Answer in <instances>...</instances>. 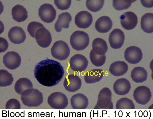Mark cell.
<instances>
[{
    "mask_svg": "<svg viewBox=\"0 0 153 119\" xmlns=\"http://www.w3.org/2000/svg\"><path fill=\"white\" fill-rule=\"evenodd\" d=\"M52 55L60 60H66L70 54V49L67 44L62 40H58L53 44L51 49Z\"/></svg>",
    "mask_w": 153,
    "mask_h": 119,
    "instance_id": "cell-5",
    "label": "cell"
},
{
    "mask_svg": "<svg viewBox=\"0 0 153 119\" xmlns=\"http://www.w3.org/2000/svg\"><path fill=\"white\" fill-rule=\"evenodd\" d=\"M131 88L130 82L128 79L124 78L118 79L113 85V89L115 93L120 95H125L128 94Z\"/></svg>",
    "mask_w": 153,
    "mask_h": 119,
    "instance_id": "cell-18",
    "label": "cell"
},
{
    "mask_svg": "<svg viewBox=\"0 0 153 119\" xmlns=\"http://www.w3.org/2000/svg\"><path fill=\"white\" fill-rule=\"evenodd\" d=\"M152 93L150 89L145 86L137 87L134 90L133 96L137 103L144 105L150 100Z\"/></svg>",
    "mask_w": 153,
    "mask_h": 119,
    "instance_id": "cell-7",
    "label": "cell"
},
{
    "mask_svg": "<svg viewBox=\"0 0 153 119\" xmlns=\"http://www.w3.org/2000/svg\"><path fill=\"white\" fill-rule=\"evenodd\" d=\"M11 14L13 19L18 22L24 21L28 17L27 11L26 8L19 4L13 7Z\"/></svg>",
    "mask_w": 153,
    "mask_h": 119,
    "instance_id": "cell-23",
    "label": "cell"
},
{
    "mask_svg": "<svg viewBox=\"0 0 153 119\" xmlns=\"http://www.w3.org/2000/svg\"><path fill=\"white\" fill-rule=\"evenodd\" d=\"M35 37L38 44L44 48L48 47L52 40L50 32L44 27L37 30L35 32Z\"/></svg>",
    "mask_w": 153,
    "mask_h": 119,
    "instance_id": "cell-12",
    "label": "cell"
},
{
    "mask_svg": "<svg viewBox=\"0 0 153 119\" xmlns=\"http://www.w3.org/2000/svg\"><path fill=\"white\" fill-rule=\"evenodd\" d=\"M125 59L129 63L135 64L140 61L143 57V53L141 50L135 46L128 47L124 52Z\"/></svg>",
    "mask_w": 153,
    "mask_h": 119,
    "instance_id": "cell-11",
    "label": "cell"
},
{
    "mask_svg": "<svg viewBox=\"0 0 153 119\" xmlns=\"http://www.w3.org/2000/svg\"><path fill=\"white\" fill-rule=\"evenodd\" d=\"M33 87V85L30 80L24 77L19 79L16 82L14 86L16 92L19 95H21L25 90Z\"/></svg>",
    "mask_w": 153,
    "mask_h": 119,
    "instance_id": "cell-28",
    "label": "cell"
},
{
    "mask_svg": "<svg viewBox=\"0 0 153 119\" xmlns=\"http://www.w3.org/2000/svg\"><path fill=\"white\" fill-rule=\"evenodd\" d=\"M10 40L15 44H19L24 42L26 38V34L21 27L15 26L11 28L8 33Z\"/></svg>",
    "mask_w": 153,
    "mask_h": 119,
    "instance_id": "cell-17",
    "label": "cell"
},
{
    "mask_svg": "<svg viewBox=\"0 0 153 119\" xmlns=\"http://www.w3.org/2000/svg\"><path fill=\"white\" fill-rule=\"evenodd\" d=\"M93 18L92 15L87 11H83L78 12L75 15V22L79 28L86 29L92 24Z\"/></svg>",
    "mask_w": 153,
    "mask_h": 119,
    "instance_id": "cell-16",
    "label": "cell"
},
{
    "mask_svg": "<svg viewBox=\"0 0 153 119\" xmlns=\"http://www.w3.org/2000/svg\"><path fill=\"white\" fill-rule=\"evenodd\" d=\"M8 43L7 40L2 37H0V53L5 51L8 48Z\"/></svg>",
    "mask_w": 153,
    "mask_h": 119,
    "instance_id": "cell-37",
    "label": "cell"
},
{
    "mask_svg": "<svg viewBox=\"0 0 153 119\" xmlns=\"http://www.w3.org/2000/svg\"><path fill=\"white\" fill-rule=\"evenodd\" d=\"M64 73V68L58 62L47 58L38 62L34 70V75L42 85L53 87L61 80Z\"/></svg>",
    "mask_w": 153,
    "mask_h": 119,
    "instance_id": "cell-1",
    "label": "cell"
},
{
    "mask_svg": "<svg viewBox=\"0 0 153 119\" xmlns=\"http://www.w3.org/2000/svg\"><path fill=\"white\" fill-rule=\"evenodd\" d=\"M56 11L53 6L49 4H43L38 10V15L41 19L47 23L52 22L55 19Z\"/></svg>",
    "mask_w": 153,
    "mask_h": 119,
    "instance_id": "cell-8",
    "label": "cell"
},
{
    "mask_svg": "<svg viewBox=\"0 0 153 119\" xmlns=\"http://www.w3.org/2000/svg\"><path fill=\"white\" fill-rule=\"evenodd\" d=\"M71 106L74 109H85L89 104V101L87 97L81 93L73 95L70 99Z\"/></svg>",
    "mask_w": 153,
    "mask_h": 119,
    "instance_id": "cell-19",
    "label": "cell"
},
{
    "mask_svg": "<svg viewBox=\"0 0 153 119\" xmlns=\"http://www.w3.org/2000/svg\"><path fill=\"white\" fill-rule=\"evenodd\" d=\"M117 109H134L135 106L132 101L127 98H123L118 100L116 104Z\"/></svg>",
    "mask_w": 153,
    "mask_h": 119,
    "instance_id": "cell-30",
    "label": "cell"
},
{
    "mask_svg": "<svg viewBox=\"0 0 153 119\" xmlns=\"http://www.w3.org/2000/svg\"><path fill=\"white\" fill-rule=\"evenodd\" d=\"M3 62L7 68L11 70H14L20 66L21 58L17 52L8 51L4 56Z\"/></svg>",
    "mask_w": 153,
    "mask_h": 119,
    "instance_id": "cell-10",
    "label": "cell"
},
{
    "mask_svg": "<svg viewBox=\"0 0 153 119\" xmlns=\"http://www.w3.org/2000/svg\"><path fill=\"white\" fill-rule=\"evenodd\" d=\"M120 18L122 26L124 29L127 30H131L135 28L138 22L136 15L131 11L124 13L120 16Z\"/></svg>",
    "mask_w": 153,
    "mask_h": 119,
    "instance_id": "cell-15",
    "label": "cell"
},
{
    "mask_svg": "<svg viewBox=\"0 0 153 119\" xmlns=\"http://www.w3.org/2000/svg\"><path fill=\"white\" fill-rule=\"evenodd\" d=\"M89 38L88 35L85 32L77 31L71 36L70 40L72 48L76 51L85 49L88 45Z\"/></svg>",
    "mask_w": 153,
    "mask_h": 119,
    "instance_id": "cell-3",
    "label": "cell"
},
{
    "mask_svg": "<svg viewBox=\"0 0 153 119\" xmlns=\"http://www.w3.org/2000/svg\"><path fill=\"white\" fill-rule=\"evenodd\" d=\"M21 105L20 102L17 99L12 98L9 100L5 105L6 109H20Z\"/></svg>",
    "mask_w": 153,
    "mask_h": 119,
    "instance_id": "cell-36",
    "label": "cell"
},
{
    "mask_svg": "<svg viewBox=\"0 0 153 119\" xmlns=\"http://www.w3.org/2000/svg\"><path fill=\"white\" fill-rule=\"evenodd\" d=\"M21 99L23 104L29 107H37L43 102L42 93L38 90L34 88L27 89L22 93Z\"/></svg>",
    "mask_w": 153,
    "mask_h": 119,
    "instance_id": "cell-2",
    "label": "cell"
},
{
    "mask_svg": "<svg viewBox=\"0 0 153 119\" xmlns=\"http://www.w3.org/2000/svg\"><path fill=\"white\" fill-rule=\"evenodd\" d=\"M124 32L119 29H114L110 33L109 38L111 47L115 49L120 48L124 43Z\"/></svg>",
    "mask_w": 153,
    "mask_h": 119,
    "instance_id": "cell-14",
    "label": "cell"
},
{
    "mask_svg": "<svg viewBox=\"0 0 153 119\" xmlns=\"http://www.w3.org/2000/svg\"><path fill=\"white\" fill-rule=\"evenodd\" d=\"M128 66L125 62L118 61L112 63L110 65L109 71L113 75L119 76L125 74L127 71Z\"/></svg>",
    "mask_w": 153,
    "mask_h": 119,
    "instance_id": "cell-21",
    "label": "cell"
},
{
    "mask_svg": "<svg viewBox=\"0 0 153 119\" xmlns=\"http://www.w3.org/2000/svg\"><path fill=\"white\" fill-rule=\"evenodd\" d=\"M89 58L92 63L97 67L102 66L105 63L106 60L105 55H100L95 54L92 50L89 54Z\"/></svg>",
    "mask_w": 153,
    "mask_h": 119,
    "instance_id": "cell-31",
    "label": "cell"
},
{
    "mask_svg": "<svg viewBox=\"0 0 153 119\" xmlns=\"http://www.w3.org/2000/svg\"><path fill=\"white\" fill-rule=\"evenodd\" d=\"M44 27V26L41 23L33 21L30 22L27 26V30L30 36L35 37L36 32L38 29Z\"/></svg>",
    "mask_w": 153,
    "mask_h": 119,
    "instance_id": "cell-34",
    "label": "cell"
},
{
    "mask_svg": "<svg viewBox=\"0 0 153 119\" xmlns=\"http://www.w3.org/2000/svg\"><path fill=\"white\" fill-rule=\"evenodd\" d=\"M132 79L136 83H142L146 81L147 78L148 73L146 69L141 67L134 68L131 72Z\"/></svg>",
    "mask_w": 153,
    "mask_h": 119,
    "instance_id": "cell-25",
    "label": "cell"
},
{
    "mask_svg": "<svg viewBox=\"0 0 153 119\" xmlns=\"http://www.w3.org/2000/svg\"><path fill=\"white\" fill-rule=\"evenodd\" d=\"M141 27L142 29L147 33L153 32V13H147L144 14L141 18Z\"/></svg>",
    "mask_w": 153,
    "mask_h": 119,
    "instance_id": "cell-27",
    "label": "cell"
},
{
    "mask_svg": "<svg viewBox=\"0 0 153 119\" xmlns=\"http://www.w3.org/2000/svg\"><path fill=\"white\" fill-rule=\"evenodd\" d=\"M63 85L67 90L74 92L81 88L82 85L81 80L77 75L74 74H69L65 78Z\"/></svg>",
    "mask_w": 153,
    "mask_h": 119,
    "instance_id": "cell-13",
    "label": "cell"
},
{
    "mask_svg": "<svg viewBox=\"0 0 153 119\" xmlns=\"http://www.w3.org/2000/svg\"><path fill=\"white\" fill-rule=\"evenodd\" d=\"M92 49L96 54L103 55H105L107 52L108 46L104 40L100 38H97L92 42Z\"/></svg>",
    "mask_w": 153,
    "mask_h": 119,
    "instance_id": "cell-26",
    "label": "cell"
},
{
    "mask_svg": "<svg viewBox=\"0 0 153 119\" xmlns=\"http://www.w3.org/2000/svg\"><path fill=\"white\" fill-rule=\"evenodd\" d=\"M104 0H87L86 1L87 8L90 11L95 12L101 9L104 4Z\"/></svg>",
    "mask_w": 153,
    "mask_h": 119,
    "instance_id": "cell-32",
    "label": "cell"
},
{
    "mask_svg": "<svg viewBox=\"0 0 153 119\" xmlns=\"http://www.w3.org/2000/svg\"><path fill=\"white\" fill-rule=\"evenodd\" d=\"M54 2L58 9L61 10H65L68 9L71 3V0H55Z\"/></svg>",
    "mask_w": 153,
    "mask_h": 119,
    "instance_id": "cell-35",
    "label": "cell"
},
{
    "mask_svg": "<svg viewBox=\"0 0 153 119\" xmlns=\"http://www.w3.org/2000/svg\"><path fill=\"white\" fill-rule=\"evenodd\" d=\"M72 19L70 14L68 12H63L59 15L54 25L55 31L60 32L61 31L62 28H68Z\"/></svg>",
    "mask_w": 153,
    "mask_h": 119,
    "instance_id": "cell-22",
    "label": "cell"
},
{
    "mask_svg": "<svg viewBox=\"0 0 153 119\" xmlns=\"http://www.w3.org/2000/svg\"><path fill=\"white\" fill-rule=\"evenodd\" d=\"M13 81L12 75L7 71L1 69L0 71V86L5 87L10 85Z\"/></svg>",
    "mask_w": 153,
    "mask_h": 119,
    "instance_id": "cell-29",
    "label": "cell"
},
{
    "mask_svg": "<svg viewBox=\"0 0 153 119\" xmlns=\"http://www.w3.org/2000/svg\"><path fill=\"white\" fill-rule=\"evenodd\" d=\"M103 71L101 69H94L86 73L84 77L87 84H92L99 82L103 77Z\"/></svg>",
    "mask_w": 153,
    "mask_h": 119,
    "instance_id": "cell-24",
    "label": "cell"
},
{
    "mask_svg": "<svg viewBox=\"0 0 153 119\" xmlns=\"http://www.w3.org/2000/svg\"><path fill=\"white\" fill-rule=\"evenodd\" d=\"M47 102L51 107L55 109H64L68 104L66 96L59 92L51 93L48 97Z\"/></svg>",
    "mask_w": 153,
    "mask_h": 119,
    "instance_id": "cell-6",
    "label": "cell"
},
{
    "mask_svg": "<svg viewBox=\"0 0 153 119\" xmlns=\"http://www.w3.org/2000/svg\"><path fill=\"white\" fill-rule=\"evenodd\" d=\"M112 22L110 18L107 16L100 17L95 23V28L98 32L104 33L108 32L112 28Z\"/></svg>",
    "mask_w": 153,
    "mask_h": 119,
    "instance_id": "cell-20",
    "label": "cell"
},
{
    "mask_svg": "<svg viewBox=\"0 0 153 119\" xmlns=\"http://www.w3.org/2000/svg\"><path fill=\"white\" fill-rule=\"evenodd\" d=\"M134 0H113V5L115 9L118 10L127 9L131 5Z\"/></svg>",
    "mask_w": 153,
    "mask_h": 119,
    "instance_id": "cell-33",
    "label": "cell"
},
{
    "mask_svg": "<svg viewBox=\"0 0 153 119\" xmlns=\"http://www.w3.org/2000/svg\"><path fill=\"white\" fill-rule=\"evenodd\" d=\"M70 68L75 72H81L86 68L88 64L87 58L79 54L74 55L69 60Z\"/></svg>",
    "mask_w": 153,
    "mask_h": 119,
    "instance_id": "cell-9",
    "label": "cell"
},
{
    "mask_svg": "<svg viewBox=\"0 0 153 119\" xmlns=\"http://www.w3.org/2000/svg\"><path fill=\"white\" fill-rule=\"evenodd\" d=\"M112 96V92L109 88L105 87L102 88L99 92L97 103L94 109H113Z\"/></svg>",
    "mask_w": 153,
    "mask_h": 119,
    "instance_id": "cell-4",
    "label": "cell"
}]
</instances>
